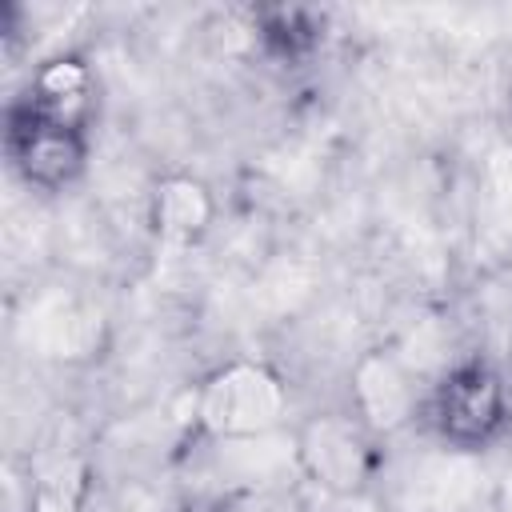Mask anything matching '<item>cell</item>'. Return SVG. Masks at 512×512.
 I'll return each mask as SVG.
<instances>
[{
    "instance_id": "6da1fadb",
    "label": "cell",
    "mask_w": 512,
    "mask_h": 512,
    "mask_svg": "<svg viewBox=\"0 0 512 512\" xmlns=\"http://www.w3.org/2000/svg\"><path fill=\"white\" fill-rule=\"evenodd\" d=\"M420 420L448 452H488L512 428V392L504 372L480 352L452 360L424 388Z\"/></svg>"
},
{
    "instance_id": "7a4b0ae2",
    "label": "cell",
    "mask_w": 512,
    "mask_h": 512,
    "mask_svg": "<svg viewBox=\"0 0 512 512\" xmlns=\"http://www.w3.org/2000/svg\"><path fill=\"white\" fill-rule=\"evenodd\" d=\"M288 420V384L264 360H228L192 396V428L216 444H252Z\"/></svg>"
},
{
    "instance_id": "3957f363",
    "label": "cell",
    "mask_w": 512,
    "mask_h": 512,
    "mask_svg": "<svg viewBox=\"0 0 512 512\" xmlns=\"http://www.w3.org/2000/svg\"><path fill=\"white\" fill-rule=\"evenodd\" d=\"M4 156L28 188L56 196L84 180L92 160V128L44 116L16 96L4 108Z\"/></svg>"
},
{
    "instance_id": "277c9868",
    "label": "cell",
    "mask_w": 512,
    "mask_h": 512,
    "mask_svg": "<svg viewBox=\"0 0 512 512\" xmlns=\"http://www.w3.org/2000/svg\"><path fill=\"white\" fill-rule=\"evenodd\" d=\"M376 436L352 412H312L292 428L300 472L328 496H360L376 480Z\"/></svg>"
},
{
    "instance_id": "5b68a950",
    "label": "cell",
    "mask_w": 512,
    "mask_h": 512,
    "mask_svg": "<svg viewBox=\"0 0 512 512\" xmlns=\"http://www.w3.org/2000/svg\"><path fill=\"white\" fill-rule=\"evenodd\" d=\"M424 388L416 368L392 348H368L348 368V412L376 436L388 440L420 420Z\"/></svg>"
},
{
    "instance_id": "8992f818",
    "label": "cell",
    "mask_w": 512,
    "mask_h": 512,
    "mask_svg": "<svg viewBox=\"0 0 512 512\" xmlns=\"http://www.w3.org/2000/svg\"><path fill=\"white\" fill-rule=\"evenodd\" d=\"M20 100H28L44 116H56V120L92 128L96 72H92V64L84 56L56 52V56H48V60L36 64V72L28 76V88L20 92Z\"/></svg>"
},
{
    "instance_id": "52a82bcc",
    "label": "cell",
    "mask_w": 512,
    "mask_h": 512,
    "mask_svg": "<svg viewBox=\"0 0 512 512\" xmlns=\"http://www.w3.org/2000/svg\"><path fill=\"white\" fill-rule=\"evenodd\" d=\"M148 224L160 240L196 244L216 224V192L192 172H168L148 192Z\"/></svg>"
},
{
    "instance_id": "ba28073f",
    "label": "cell",
    "mask_w": 512,
    "mask_h": 512,
    "mask_svg": "<svg viewBox=\"0 0 512 512\" xmlns=\"http://www.w3.org/2000/svg\"><path fill=\"white\" fill-rule=\"evenodd\" d=\"M252 40L280 64H304L324 40V20L300 4H260L252 8Z\"/></svg>"
},
{
    "instance_id": "9c48e42d",
    "label": "cell",
    "mask_w": 512,
    "mask_h": 512,
    "mask_svg": "<svg viewBox=\"0 0 512 512\" xmlns=\"http://www.w3.org/2000/svg\"><path fill=\"white\" fill-rule=\"evenodd\" d=\"M96 472L84 452H60L44 460L28 480V512H88Z\"/></svg>"
},
{
    "instance_id": "30bf717a",
    "label": "cell",
    "mask_w": 512,
    "mask_h": 512,
    "mask_svg": "<svg viewBox=\"0 0 512 512\" xmlns=\"http://www.w3.org/2000/svg\"><path fill=\"white\" fill-rule=\"evenodd\" d=\"M192 512H208V508H192Z\"/></svg>"
}]
</instances>
